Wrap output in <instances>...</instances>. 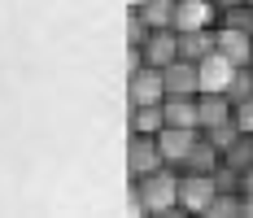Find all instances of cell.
Returning <instances> with one entry per match:
<instances>
[{"label": "cell", "instance_id": "1", "mask_svg": "<svg viewBox=\"0 0 253 218\" xmlns=\"http://www.w3.org/2000/svg\"><path fill=\"white\" fill-rule=\"evenodd\" d=\"M175 183H179V170H170V166H157V170H149V174H131L135 205H140L144 214L175 210Z\"/></svg>", "mask_w": 253, "mask_h": 218}, {"label": "cell", "instance_id": "2", "mask_svg": "<svg viewBox=\"0 0 253 218\" xmlns=\"http://www.w3.org/2000/svg\"><path fill=\"white\" fill-rule=\"evenodd\" d=\"M214 174H201V170H179L175 183V210H188V214H205V205L214 201Z\"/></svg>", "mask_w": 253, "mask_h": 218}, {"label": "cell", "instance_id": "3", "mask_svg": "<svg viewBox=\"0 0 253 218\" xmlns=\"http://www.w3.org/2000/svg\"><path fill=\"white\" fill-rule=\"evenodd\" d=\"M153 140H157V153H162V166L179 170L183 157H188L192 144H197V127H166V122H162V131H157Z\"/></svg>", "mask_w": 253, "mask_h": 218}, {"label": "cell", "instance_id": "4", "mask_svg": "<svg viewBox=\"0 0 253 218\" xmlns=\"http://www.w3.org/2000/svg\"><path fill=\"white\" fill-rule=\"evenodd\" d=\"M179 57V31L175 26H157V31H149V40L140 44V52H135V61H144V66H170Z\"/></svg>", "mask_w": 253, "mask_h": 218}, {"label": "cell", "instance_id": "5", "mask_svg": "<svg viewBox=\"0 0 253 218\" xmlns=\"http://www.w3.org/2000/svg\"><path fill=\"white\" fill-rule=\"evenodd\" d=\"M166 96V87H162V70L157 66H144V61H135V70L126 74V100L131 105H153V100Z\"/></svg>", "mask_w": 253, "mask_h": 218}, {"label": "cell", "instance_id": "6", "mask_svg": "<svg viewBox=\"0 0 253 218\" xmlns=\"http://www.w3.org/2000/svg\"><path fill=\"white\" fill-rule=\"evenodd\" d=\"M218 4L214 0H175V31H214Z\"/></svg>", "mask_w": 253, "mask_h": 218}, {"label": "cell", "instance_id": "7", "mask_svg": "<svg viewBox=\"0 0 253 218\" xmlns=\"http://www.w3.org/2000/svg\"><path fill=\"white\" fill-rule=\"evenodd\" d=\"M157 166H162L157 140L131 131V135H126V174H149V170H157Z\"/></svg>", "mask_w": 253, "mask_h": 218}, {"label": "cell", "instance_id": "8", "mask_svg": "<svg viewBox=\"0 0 253 218\" xmlns=\"http://www.w3.org/2000/svg\"><path fill=\"white\" fill-rule=\"evenodd\" d=\"M231 74H236V66H231L223 52H205L201 61H197V83H201V92H227Z\"/></svg>", "mask_w": 253, "mask_h": 218}, {"label": "cell", "instance_id": "9", "mask_svg": "<svg viewBox=\"0 0 253 218\" xmlns=\"http://www.w3.org/2000/svg\"><path fill=\"white\" fill-rule=\"evenodd\" d=\"M162 87H166V96H192V92H201V83H197V61L175 57L170 66H162Z\"/></svg>", "mask_w": 253, "mask_h": 218}, {"label": "cell", "instance_id": "10", "mask_svg": "<svg viewBox=\"0 0 253 218\" xmlns=\"http://www.w3.org/2000/svg\"><path fill=\"white\" fill-rule=\"evenodd\" d=\"M214 48L223 52L231 66H249L253 35H249V31H240V26H214Z\"/></svg>", "mask_w": 253, "mask_h": 218}, {"label": "cell", "instance_id": "11", "mask_svg": "<svg viewBox=\"0 0 253 218\" xmlns=\"http://www.w3.org/2000/svg\"><path fill=\"white\" fill-rule=\"evenodd\" d=\"M231 96L227 92H197V131L214 127V122H227L231 118Z\"/></svg>", "mask_w": 253, "mask_h": 218}, {"label": "cell", "instance_id": "12", "mask_svg": "<svg viewBox=\"0 0 253 218\" xmlns=\"http://www.w3.org/2000/svg\"><path fill=\"white\" fill-rule=\"evenodd\" d=\"M162 122L166 127H197V92L192 96H162Z\"/></svg>", "mask_w": 253, "mask_h": 218}, {"label": "cell", "instance_id": "13", "mask_svg": "<svg viewBox=\"0 0 253 218\" xmlns=\"http://www.w3.org/2000/svg\"><path fill=\"white\" fill-rule=\"evenodd\" d=\"M218 162H223V153H218V148H214L201 131H197V144H192V153L183 157V166H179V170H201V174H214V166H218Z\"/></svg>", "mask_w": 253, "mask_h": 218}, {"label": "cell", "instance_id": "14", "mask_svg": "<svg viewBox=\"0 0 253 218\" xmlns=\"http://www.w3.org/2000/svg\"><path fill=\"white\" fill-rule=\"evenodd\" d=\"M205 52H214V31H179V57L183 61H201Z\"/></svg>", "mask_w": 253, "mask_h": 218}, {"label": "cell", "instance_id": "15", "mask_svg": "<svg viewBox=\"0 0 253 218\" xmlns=\"http://www.w3.org/2000/svg\"><path fill=\"white\" fill-rule=\"evenodd\" d=\"M135 13L157 31V26H175V0H140Z\"/></svg>", "mask_w": 253, "mask_h": 218}, {"label": "cell", "instance_id": "16", "mask_svg": "<svg viewBox=\"0 0 253 218\" xmlns=\"http://www.w3.org/2000/svg\"><path fill=\"white\" fill-rule=\"evenodd\" d=\"M131 131L157 135V131H162V100H153V105H131Z\"/></svg>", "mask_w": 253, "mask_h": 218}, {"label": "cell", "instance_id": "17", "mask_svg": "<svg viewBox=\"0 0 253 218\" xmlns=\"http://www.w3.org/2000/svg\"><path fill=\"white\" fill-rule=\"evenodd\" d=\"M223 162H227V166H236V170L253 166V135H249V131H240V135L223 148Z\"/></svg>", "mask_w": 253, "mask_h": 218}, {"label": "cell", "instance_id": "18", "mask_svg": "<svg viewBox=\"0 0 253 218\" xmlns=\"http://www.w3.org/2000/svg\"><path fill=\"white\" fill-rule=\"evenodd\" d=\"M201 135H205V140H210L214 148H218V153H223V148H227L231 140L240 135V127H236V118H227V122H214V127H205Z\"/></svg>", "mask_w": 253, "mask_h": 218}, {"label": "cell", "instance_id": "19", "mask_svg": "<svg viewBox=\"0 0 253 218\" xmlns=\"http://www.w3.org/2000/svg\"><path fill=\"white\" fill-rule=\"evenodd\" d=\"M227 96H231V105L253 96V70L249 66H236V74H231V83H227Z\"/></svg>", "mask_w": 253, "mask_h": 218}, {"label": "cell", "instance_id": "20", "mask_svg": "<svg viewBox=\"0 0 253 218\" xmlns=\"http://www.w3.org/2000/svg\"><path fill=\"white\" fill-rule=\"evenodd\" d=\"M231 118H236V127H240V131H249V135H253V96L236 100V109H231Z\"/></svg>", "mask_w": 253, "mask_h": 218}, {"label": "cell", "instance_id": "21", "mask_svg": "<svg viewBox=\"0 0 253 218\" xmlns=\"http://www.w3.org/2000/svg\"><path fill=\"white\" fill-rule=\"evenodd\" d=\"M240 192H253V166L240 170Z\"/></svg>", "mask_w": 253, "mask_h": 218}, {"label": "cell", "instance_id": "22", "mask_svg": "<svg viewBox=\"0 0 253 218\" xmlns=\"http://www.w3.org/2000/svg\"><path fill=\"white\" fill-rule=\"evenodd\" d=\"M249 70H253V48H249Z\"/></svg>", "mask_w": 253, "mask_h": 218}, {"label": "cell", "instance_id": "23", "mask_svg": "<svg viewBox=\"0 0 253 218\" xmlns=\"http://www.w3.org/2000/svg\"><path fill=\"white\" fill-rule=\"evenodd\" d=\"M245 4H253V0H245Z\"/></svg>", "mask_w": 253, "mask_h": 218}]
</instances>
